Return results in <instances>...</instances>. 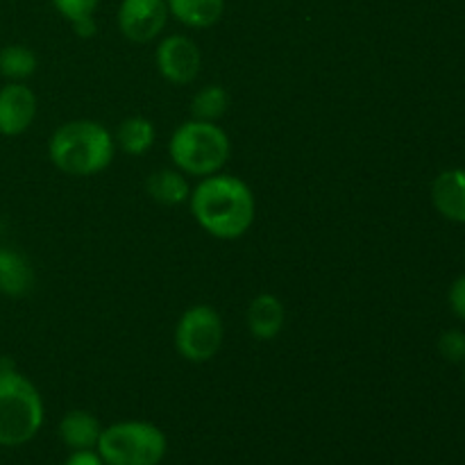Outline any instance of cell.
Here are the masks:
<instances>
[{
    "label": "cell",
    "mask_w": 465,
    "mask_h": 465,
    "mask_svg": "<svg viewBox=\"0 0 465 465\" xmlns=\"http://www.w3.org/2000/svg\"><path fill=\"white\" fill-rule=\"evenodd\" d=\"M168 14L189 30H209L225 14V0H166Z\"/></svg>",
    "instance_id": "obj_13"
},
{
    "label": "cell",
    "mask_w": 465,
    "mask_h": 465,
    "mask_svg": "<svg viewBox=\"0 0 465 465\" xmlns=\"http://www.w3.org/2000/svg\"><path fill=\"white\" fill-rule=\"evenodd\" d=\"M50 3L57 9L59 16L66 18L68 23H73L77 21V18L94 16L100 0H50Z\"/></svg>",
    "instance_id": "obj_20"
},
{
    "label": "cell",
    "mask_w": 465,
    "mask_h": 465,
    "mask_svg": "<svg viewBox=\"0 0 465 465\" xmlns=\"http://www.w3.org/2000/svg\"><path fill=\"white\" fill-rule=\"evenodd\" d=\"M39 66L35 50L23 44L5 45L0 50V75L7 77L9 82H25L32 77Z\"/></svg>",
    "instance_id": "obj_18"
},
{
    "label": "cell",
    "mask_w": 465,
    "mask_h": 465,
    "mask_svg": "<svg viewBox=\"0 0 465 465\" xmlns=\"http://www.w3.org/2000/svg\"><path fill=\"white\" fill-rule=\"evenodd\" d=\"M439 352L445 361L465 363V331L448 330L439 339Z\"/></svg>",
    "instance_id": "obj_19"
},
{
    "label": "cell",
    "mask_w": 465,
    "mask_h": 465,
    "mask_svg": "<svg viewBox=\"0 0 465 465\" xmlns=\"http://www.w3.org/2000/svg\"><path fill=\"white\" fill-rule=\"evenodd\" d=\"M431 203L445 221L465 225V168H450L436 177Z\"/></svg>",
    "instance_id": "obj_11"
},
{
    "label": "cell",
    "mask_w": 465,
    "mask_h": 465,
    "mask_svg": "<svg viewBox=\"0 0 465 465\" xmlns=\"http://www.w3.org/2000/svg\"><path fill=\"white\" fill-rule=\"evenodd\" d=\"M73 30H75V35L80 36V39H91V36L98 32V25H95V18L94 16H86V18H77V21L71 23Z\"/></svg>",
    "instance_id": "obj_23"
},
{
    "label": "cell",
    "mask_w": 465,
    "mask_h": 465,
    "mask_svg": "<svg viewBox=\"0 0 465 465\" xmlns=\"http://www.w3.org/2000/svg\"><path fill=\"white\" fill-rule=\"evenodd\" d=\"M64 465H104V463L95 450H77V452H71V457L64 461Z\"/></svg>",
    "instance_id": "obj_22"
},
{
    "label": "cell",
    "mask_w": 465,
    "mask_h": 465,
    "mask_svg": "<svg viewBox=\"0 0 465 465\" xmlns=\"http://www.w3.org/2000/svg\"><path fill=\"white\" fill-rule=\"evenodd\" d=\"M175 350L189 363H207L221 352L225 341V325L221 313L209 304H193L180 316L175 325Z\"/></svg>",
    "instance_id": "obj_6"
},
{
    "label": "cell",
    "mask_w": 465,
    "mask_h": 465,
    "mask_svg": "<svg viewBox=\"0 0 465 465\" xmlns=\"http://www.w3.org/2000/svg\"><path fill=\"white\" fill-rule=\"evenodd\" d=\"M36 94L25 82H7L0 86V134L21 136L36 118Z\"/></svg>",
    "instance_id": "obj_9"
},
{
    "label": "cell",
    "mask_w": 465,
    "mask_h": 465,
    "mask_svg": "<svg viewBox=\"0 0 465 465\" xmlns=\"http://www.w3.org/2000/svg\"><path fill=\"white\" fill-rule=\"evenodd\" d=\"M245 325H248L252 339L275 341L286 325L284 302L272 293H259L250 302L248 313H245Z\"/></svg>",
    "instance_id": "obj_10"
},
{
    "label": "cell",
    "mask_w": 465,
    "mask_h": 465,
    "mask_svg": "<svg viewBox=\"0 0 465 465\" xmlns=\"http://www.w3.org/2000/svg\"><path fill=\"white\" fill-rule=\"evenodd\" d=\"M103 422L84 409H73V411L64 413L59 420L57 434L59 440L66 445L71 452L77 450H95L98 448L100 434H103Z\"/></svg>",
    "instance_id": "obj_12"
},
{
    "label": "cell",
    "mask_w": 465,
    "mask_h": 465,
    "mask_svg": "<svg viewBox=\"0 0 465 465\" xmlns=\"http://www.w3.org/2000/svg\"><path fill=\"white\" fill-rule=\"evenodd\" d=\"M193 186L189 184L184 173L177 168H162V171L150 173L145 180V191L154 203L163 207H177V204L189 203V195Z\"/></svg>",
    "instance_id": "obj_14"
},
{
    "label": "cell",
    "mask_w": 465,
    "mask_h": 465,
    "mask_svg": "<svg viewBox=\"0 0 465 465\" xmlns=\"http://www.w3.org/2000/svg\"><path fill=\"white\" fill-rule=\"evenodd\" d=\"M45 420L39 389L14 366L0 363V448H21L41 431Z\"/></svg>",
    "instance_id": "obj_3"
},
{
    "label": "cell",
    "mask_w": 465,
    "mask_h": 465,
    "mask_svg": "<svg viewBox=\"0 0 465 465\" xmlns=\"http://www.w3.org/2000/svg\"><path fill=\"white\" fill-rule=\"evenodd\" d=\"M154 64L157 71L168 84L189 86L203 68V53L200 45L186 35H168L159 41L154 50Z\"/></svg>",
    "instance_id": "obj_7"
},
{
    "label": "cell",
    "mask_w": 465,
    "mask_h": 465,
    "mask_svg": "<svg viewBox=\"0 0 465 465\" xmlns=\"http://www.w3.org/2000/svg\"><path fill=\"white\" fill-rule=\"evenodd\" d=\"M166 0H121L116 23L121 35L132 44H150L168 23Z\"/></svg>",
    "instance_id": "obj_8"
},
{
    "label": "cell",
    "mask_w": 465,
    "mask_h": 465,
    "mask_svg": "<svg viewBox=\"0 0 465 465\" xmlns=\"http://www.w3.org/2000/svg\"><path fill=\"white\" fill-rule=\"evenodd\" d=\"M186 204L195 223L218 241H236L245 236L257 216V200L248 182L227 173L203 177L191 189Z\"/></svg>",
    "instance_id": "obj_1"
},
{
    "label": "cell",
    "mask_w": 465,
    "mask_h": 465,
    "mask_svg": "<svg viewBox=\"0 0 465 465\" xmlns=\"http://www.w3.org/2000/svg\"><path fill=\"white\" fill-rule=\"evenodd\" d=\"M114 141H116V148H121L125 154L141 157L153 150L154 141H157V127L145 116H127L118 125Z\"/></svg>",
    "instance_id": "obj_16"
},
{
    "label": "cell",
    "mask_w": 465,
    "mask_h": 465,
    "mask_svg": "<svg viewBox=\"0 0 465 465\" xmlns=\"http://www.w3.org/2000/svg\"><path fill=\"white\" fill-rule=\"evenodd\" d=\"M168 157L173 166L186 177L216 175L232 157L230 134L218 123L191 121L182 123L168 141Z\"/></svg>",
    "instance_id": "obj_4"
},
{
    "label": "cell",
    "mask_w": 465,
    "mask_h": 465,
    "mask_svg": "<svg viewBox=\"0 0 465 465\" xmlns=\"http://www.w3.org/2000/svg\"><path fill=\"white\" fill-rule=\"evenodd\" d=\"M48 157L68 177H94L116 157L114 134L98 121L77 118L59 125L48 141Z\"/></svg>",
    "instance_id": "obj_2"
},
{
    "label": "cell",
    "mask_w": 465,
    "mask_h": 465,
    "mask_svg": "<svg viewBox=\"0 0 465 465\" xmlns=\"http://www.w3.org/2000/svg\"><path fill=\"white\" fill-rule=\"evenodd\" d=\"M463 381H465V371H463Z\"/></svg>",
    "instance_id": "obj_24"
},
{
    "label": "cell",
    "mask_w": 465,
    "mask_h": 465,
    "mask_svg": "<svg viewBox=\"0 0 465 465\" xmlns=\"http://www.w3.org/2000/svg\"><path fill=\"white\" fill-rule=\"evenodd\" d=\"M230 109V94L221 84H207L191 98V116L195 121L218 123Z\"/></svg>",
    "instance_id": "obj_17"
},
{
    "label": "cell",
    "mask_w": 465,
    "mask_h": 465,
    "mask_svg": "<svg viewBox=\"0 0 465 465\" xmlns=\"http://www.w3.org/2000/svg\"><path fill=\"white\" fill-rule=\"evenodd\" d=\"M95 452L104 465H159L168 452V439L148 420H121L104 427Z\"/></svg>",
    "instance_id": "obj_5"
},
{
    "label": "cell",
    "mask_w": 465,
    "mask_h": 465,
    "mask_svg": "<svg viewBox=\"0 0 465 465\" xmlns=\"http://www.w3.org/2000/svg\"><path fill=\"white\" fill-rule=\"evenodd\" d=\"M35 284V271L21 252L0 248V291L12 298H21Z\"/></svg>",
    "instance_id": "obj_15"
},
{
    "label": "cell",
    "mask_w": 465,
    "mask_h": 465,
    "mask_svg": "<svg viewBox=\"0 0 465 465\" xmlns=\"http://www.w3.org/2000/svg\"><path fill=\"white\" fill-rule=\"evenodd\" d=\"M450 309L465 321V275L454 280V284L450 286Z\"/></svg>",
    "instance_id": "obj_21"
}]
</instances>
